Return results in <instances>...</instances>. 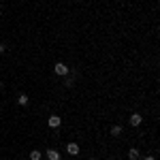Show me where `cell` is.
I'll list each match as a JSON object with an SVG mask.
<instances>
[{"mask_svg": "<svg viewBox=\"0 0 160 160\" xmlns=\"http://www.w3.org/2000/svg\"><path fill=\"white\" fill-rule=\"evenodd\" d=\"M111 132H113V137H118L120 132H122V126H118V124H115V126L111 128Z\"/></svg>", "mask_w": 160, "mask_h": 160, "instance_id": "cell-9", "label": "cell"}, {"mask_svg": "<svg viewBox=\"0 0 160 160\" xmlns=\"http://www.w3.org/2000/svg\"><path fill=\"white\" fill-rule=\"evenodd\" d=\"M47 124H49L51 128H58V126L62 124V118H60V115H51V118H49V122H47Z\"/></svg>", "mask_w": 160, "mask_h": 160, "instance_id": "cell-3", "label": "cell"}, {"mask_svg": "<svg viewBox=\"0 0 160 160\" xmlns=\"http://www.w3.org/2000/svg\"><path fill=\"white\" fill-rule=\"evenodd\" d=\"M47 158H49V160H60V152H56V149H47Z\"/></svg>", "mask_w": 160, "mask_h": 160, "instance_id": "cell-5", "label": "cell"}, {"mask_svg": "<svg viewBox=\"0 0 160 160\" xmlns=\"http://www.w3.org/2000/svg\"><path fill=\"white\" fill-rule=\"evenodd\" d=\"M141 122H143V118H141V113H132L130 115V126H141Z\"/></svg>", "mask_w": 160, "mask_h": 160, "instance_id": "cell-2", "label": "cell"}, {"mask_svg": "<svg viewBox=\"0 0 160 160\" xmlns=\"http://www.w3.org/2000/svg\"><path fill=\"white\" fill-rule=\"evenodd\" d=\"M4 49H7V45H2V43H0V53H4Z\"/></svg>", "mask_w": 160, "mask_h": 160, "instance_id": "cell-10", "label": "cell"}, {"mask_svg": "<svg viewBox=\"0 0 160 160\" xmlns=\"http://www.w3.org/2000/svg\"><path fill=\"white\" fill-rule=\"evenodd\" d=\"M66 152H68L71 156H77V154H79V145H77V143H68V145H66Z\"/></svg>", "mask_w": 160, "mask_h": 160, "instance_id": "cell-4", "label": "cell"}, {"mask_svg": "<svg viewBox=\"0 0 160 160\" xmlns=\"http://www.w3.org/2000/svg\"><path fill=\"white\" fill-rule=\"evenodd\" d=\"M128 158L130 160H139V149H128Z\"/></svg>", "mask_w": 160, "mask_h": 160, "instance_id": "cell-6", "label": "cell"}, {"mask_svg": "<svg viewBox=\"0 0 160 160\" xmlns=\"http://www.w3.org/2000/svg\"><path fill=\"white\" fill-rule=\"evenodd\" d=\"M41 156H43V154H41L38 149H32V152H30V160H41Z\"/></svg>", "mask_w": 160, "mask_h": 160, "instance_id": "cell-7", "label": "cell"}, {"mask_svg": "<svg viewBox=\"0 0 160 160\" xmlns=\"http://www.w3.org/2000/svg\"><path fill=\"white\" fill-rule=\"evenodd\" d=\"M53 71H56V75L64 77V75H68V66H66V64H62V62H58V64L53 66Z\"/></svg>", "mask_w": 160, "mask_h": 160, "instance_id": "cell-1", "label": "cell"}, {"mask_svg": "<svg viewBox=\"0 0 160 160\" xmlns=\"http://www.w3.org/2000/svg\"><path fill=\"white\" fill-rule=\"evenodd\" d=\"M17 102H19L22 107H26V105H28V96H26V94H19V96H17Z\"/></svg>", "mask_w": 160, "mask_h": 160, "instance_id": "cell-8", "label": "cell"}, {"mask_svg": "<svg viewBox=\"0 0 160 160\" xmlns=\"http://www.w3.org/2000/svg\"><path fill=\"white\" fill-rule=\"evenodd\" d=\"M143 160H156V158H154V156H145Z\"/></svg>", "mask_w": 160, "mask_h": 160, "instance_id": "cell-11", "label": "cell"}, {"mask_svg": "<svg viewBox=\"0 0 160 160\" xmlns=\"http://www.w3.org/2000/svg\"><path fill=\"white\" fill-rule=\"evenodd\" d=\"M90 160H96V158H90Z\"/></svg>", "mask_w": 160, "mask_h": 160, "instance_id": "cell-12", "label": "cell"}]
</instances>
